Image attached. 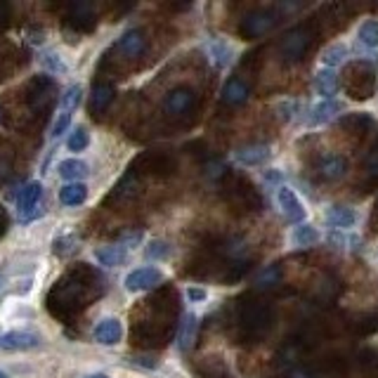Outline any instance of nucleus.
Listing matches in <instances>:
<instances>
[{"mask_svg":"<svg viewBox=\"0 0 378 378\" xmlns=\"http://www.w3.org/2000/svg\"><path fill=\"white\" fill-rule=\"evenodd\" d=\"M345 52H347L345 45H331V47H329V50L322 55V59H324V64H326V67L331 69V67H336V64H340V59L345 57Z\"/></svg>","mask_w":378,"mask_h":378,"instance_id":"obj_33","label":"nucleus"},{"mask_svg":"<svg viewBox=\"0 0 378 378\" xmlns=\"http://www.w3.org/2000/svg\"><path fill=\"white\" fill-rule=\"evenodd\" d=\"M113 95H116L113 93V86H107V83H97V86L93 88V93H90V109H93L95 116H100V113L109 109Z\"/></svg>","mask_w":378,"mask_h":378,"instance_id":"obj_17","label":"nucleus"},{"mask_svg":"<svg viewBox=\"0 0 378 378\" xmlns=\"http://www.w3.org/2000/svg\"><path fill=\"white\" fill-rule=\"evenodd\" d=\"M340 111V104L333 100H324L320 104L315 107V109L310 111V125H322V123H329L336 113Z\"/></svg>","mask_w":378,"mask_h":378,"instance_id":"obj_21","label":"nucleus"},{"mask_svg":"<svg viewBox=\"0 0 378 378\" xmlns=\"http://www.w3.org/2000/svg\"><path fill=\"white\" fill-rule=\"evenodd\" d=\"M277 24H279V15L274 10H253L249 12V15H244L242 24H239V33H242L244 38L253 40L269 33Z\"/></svg>","mask_w":378,"mask_h":378,"instance_id":"obj_4","label":"nucleus"},{"mask_svg":"<svg viewBox=\"0 0 378 378\" xmlns=\"http://www.w3.org/2000/svg\"><path fill=\"white\" fill-rule=\"evenodd\" d=\"M376 83L378 69L374 62H367V59H355V62L345 64L343 71H340V86H343L350 100H369L376 93Z\"/></svg>","mask_w":378,"mask_h":378,"instance_id":"obj_2","label":"nucleus"},{"mask_svg":"<svg viewBox=\"0 0 378 378\" xmlns=\"http://www.w3.org/2000/svg\"><path fill=\"white\" fill-rule=\"evenodd\" d=\"M359 43L369 50H376L378 47V19H367L359 26Z\"/></svg>","mask_w":378,"mask_h":378,"instance_id":"obj_26","label":"nucleus"},{"mask_svg":"<svg viewBox=\"0 0 378 378\" xmlns=\"http://www.w3.org/2000/svg\"><path fill=\"white\" fill-rule=\"evenodd\" d=\"M147 253L152 255V258H164V255H168V249H166V244H161V242H154V244L147 249Z\"/></svg>","mask_w":378,"mask_h":378,"instance_id":"obj_37","label":"nucleus"},{"mask_svg":"<svg viewBox=\"0 0 378 378\" xmlns=\"http://www.w3.org/2000/svg\"><path fill=\"white\" fill-rule=\"evenodd\" d=\"M86 199H88V187L81 182H69L59 189V201H62L64 206H81Z\"/></svg>","mask_w":378,"mask_h":378,"instance_id":"obj_20","label":"nucleus"},{"mask_svg":"<svg viewBox=\"0 0 378 378\" xmlns=\"http://www.w3.org/2000/svg\"><path fill=\"white\" fill-rule=\"evenodd\" d=\"M67 147L71 149V152H83V149L88 147V133L83 128H76L74 133L69 135V142Z\"/></svg>","mask_w":378,"mask_h":378,"instance_id":"obj_34","label":"nucleus"},{"mask_svg":"<svg viewBox=\"0 0 378 378\" xmlns=\"http://www.w3.org/2000/svg\"><path fill=\"white\" fill-rule=\"evenodd\" d=\"M277 199H279L281 211H284V215L291 220V223H303V220H305V208H303V203L298 201V196L293 194V189L279 187Z\"/></svg>","mask_w":378,"mask_h":378,"instance_id":"obj_12","label":"nucleus"},{"mask_svg":"<svg viewBox=\"0 0 378 378\" xmlns=\"http://www.w3.org/2000/svg\"><path fill=\"white\" fill-rule=\"evenodd\" d=\"M187 296L191 298V301H203V298H206V291H203V289H189Z\"/></svg>","mask_w":378,"mask_h":378,"instance_id":"obj_40","label":"nucleus"},{"mask_svg":"<svg viewBox=\"0 0 378 378\" xmlns=\"http://www.w3.org/2000/svg\"><path fill=\"white\" fill-rule=\"evenodd\" d=\"M88 378H109V376H102V374H95V376H88Z\"/></svg>","mask_w":378,"mask_h":378,"instance_id":"obj_42","label":"nucleus"},{"mask_svg":"<svg viewBox=\"0 0 378 378\" xmlns=\"http://www.w3.org/2000/svg\"><path fill=\"white\" fill-rule=\"evenodd\" d=\"M199 371H201V376H203V378H232V376H230V371L225 369V364H223V362H218L215 357L208 359V362L203 364V367H201Z\"/></svg>","mask_w":378,"mask_h":378,"instance_id":"obj_29","label":"nucleus"},{"mask_svg":"<svg viewBox=\"0 0 378 378\" xmlns=\"http://www.w3.org/2000/svg\"><path fill=\"white\" fill-rule=\"evenodd\" d=\"M194 102L196 97L189 88H175L166 95L164 109L171 113V116H182V113H187L191 107H194Z\"/></svg>","mask_w":378,"mask_h":378,"instance_id":"obj_10","label":"nucleus"},{"mask_svg":"<svg viewBox=\"0 0 378 378\" xmlns=\"http://www.w3.org/2000/svg\"><path fill=\"white\" fill-rule=\"evenodd\" d=\"M376 208H378V201H376Z\"/></svg>","mask_w":378,"mask_h":378,"instance_id":"obj_44","label":"nucleus"},{"mask_svg":"<svg viewBox=\"0 0 378 378\" xmlns=\"http://www.w3.org/2000/svg\"><path fill=\"white\" fill-rule=\"evenodd\" d=\"M78 102H81V88L74 86V88H69L67 90V95H64V100H62V107H64V111L71 113L78 107Z\"/></svg>","mask_w":378,"mask_h":378,"instance_id":"obj_35","label":"nucleus"},{"mask_svg":"<svg viewBox=\"0 0 378 378\" xmlns=\"http://www.w3.org/2000/svg\"><path fill=\"white\" fill-rule=\"evenodd\" d=\"M317 232H315V227H310V225H301V227H296L293 230V244L296 246H312V244H317Z\"/></svg>","mask_w":378,"mask_h":378,"instance_id":"obj_30","label":"nucleus"},{"mask_svg":"<svg viewBox=\"0 0 378 378\" xmlns=\"http://www.w3.org/2000/svg\"><path fill=\"white\" fill-rule=\"evenodd\" d=\"M326 220L333 230H347V227H352L357 223V215L347 206H331L326 213Z\"/></svg>","mask_w":378,"mask_h":378,"instance_id":"obj_18","label":"nucleus"},{"mask_svg":"<svg viewBox=\"0 0 378 378\" xmlns=\"http://www.w3.org/2000/svg\"><path fill=\"white\" fill-rule=\"evenodd\" d=\"M274 322V312L267 303L255 301V298H244L237 308V324L239 331H242V338L246 340H260L269 329H272Z\"/></svg>","mask_w":378,"mask_h":378,"instance_id":"obj_1","label":"nucleus"},{"mask_svg":"<svg viewBox=\"0 0 378 378\" xmlns=\"http://www.w3.org/2000/svg\"><path fill=\"white\" fill-rule=\"evenodd\" d=\"M5 227V215H3V211H0V230Z\"/></svg>","mask_w":378,"mask_h":378,"instance_id":"obj_41","label":"nucleus"},{"mask_svg":"<svg viewBox=\"0 0 378 378\" xmlns=\"http://www.w3.org/2000/svg\"><path fill=\"white\" fill-rule=\"evenodd\" d=\"M29 90V104L33 107V109H47V107H52V100H55V83L50 81L47 76H36L31 78V83L26 86Z\"/></svg>","mask_w":378,"mask_h":378,"instance_id":"obj_8","label":"nucleus"},{"mask_svg":"<svg viewBox=\"0 0 378 378\" xmlns=\"http://www.w3.org/2000/svg\"><path fill=\"white\" fill-rule=\"evenodd\" d=\"M227 196H230L234 206L244 208V211H260L262 208V196L258 194V189L246 178L232 175L230 184H227Z\"/></svg>","mask_w":378,"mask_h":378,"instance_id":"obj_5","label":"nucleus"},{"mask_svg":"<svg viewBox=\"0 0 378 378\" xmlns=\"http://www.w3.org/2000/svg\"><path fill=\"white\" fill-rule=\"evenodd\" d=\"M347 171H350V164L340 154H326L315 164V175L322 182H338L347 175Z\"/></svg>","mask_w":378,"mask_h":378,"instance_id":"obj_6","label":"nucleus"},{"mask_svg":"<svg viewBox=\"0 0 378 378\" xmlns=\"http://www.w3.org/2000/svg\"><path fill=\"white\" fill-rule=\"evenodd\" d=\"M352 331L359 336H374L378 333V312H367V315H359L352 322Z\"/></svg>","mask_w":378,"mask_h":378,"instance_id":"obj_25","label":"nucleus"},{"mask_svg":"<svg viewBox=\"0 0 378 378\" xmlns=\"http://www.w3.org/2000/svg\"><path fill=\"white\" fill-rule=\"evenodd\" d=\"M194 338H196V317L184 315L182 322H180V350L187 352L194 345Z\"/></svg>","mask_w":378,"mask_h":378,"instance_id":"obj_23","label":"nucleus"},{"mask_svg":"<svg viewBox=\"0 0 378 378\" xmlns=\"http://www.w3.org/2000/svg\"><path fill=\"white\" fill-rule=\"evenodd\" d=\"M0 378H8V374H3V371H0Z\"/></svg>","mask_w":378,"mask_h":378,"instance_id":"obj_43","label":"nucleus"},{"mask_svg":"<svg viewBox=\"0 0 378 378\" xmlns=\"http://www.w3.org/2000/svg\"><path fill=\"white\" fill-rule=\"evenodd\" d=\"M118 50H121L123 57H140V55H145V50H147V36H145V31H140V29H130L128 33H123L121 40H118Z\"/></svg>","mask_w":378,"mask_h":378,"instance_id":"obj_11","label":"nucleus"},{"mask_svg":"<svg viewBox=\"0 0 378 378\" xmlns=\"http://www.w3.org/2000/svg\"><path fill=\"white\" fill-rule=\"evenodd\" d=\"M371 125H374V121H371V116H367V113H347V116H343L338 121V128H343L345 133L357 135V137L367 135Z\"/></svg>","mask_w":378,"mask_h":378,"instance_id":"obj_15","label":"nucleus"},{"mask_svg":"<svg viewBox=\"0 0 378 378\" xmlns=\"http://www.w3.org/2000/svg\"><path fill=\"white\" fill-rule=\"evenodd\" d=\"M269 159V149L265 145H249L237 152V161L244 166H260Z\"/></svg>","mask_w":378,"mask_h":378,"instance_id":"obj_19","label":"nucleus"},{"mask_svg":"<svg viewBox=\"0 0 378 378\" xmlns=\"http://www.w3.org/2000/svg\"><path fill=\"white\" fill-rule=\"evenodd\" d=\"M279 277H281L279 267L272 265V267H267L265 272L260 274V277H258V286H260V289H269V286H277V284H279Z\"/></svg>","mask_w":378,"mask_h":378,"instance_id":"obj_32","label":"nucleus"},{"mask_svg":"<svg viewBox=\"0 0 378 378\" xmlns=\"http://www.w3.org/2000/svg\"><path fill=\"white\" fill-rule=\"evenodd\" d=\"M121 336H123V326L118 320H104L95 329V340L102 345H116L121 340Z\"/></svg>","mask_w":378,"mask_h":378,"instance_id":"obj_16","label":"nucleus"},{"mask_svg":"<svg viewBox=\"0 0 378 378\" xmlns=\"http://www.w3.org/2000/svg\"><path fill=\"white\" fill-rule=\"evenodd\" d=\"M161 281H164V274H161L156 267H140L128 274L125 289L128 291H152L161 284Z\"/></svg>","mask_w":378,"mask_h":378,"instance_id":"obj_9","label":"nucleus"},{"mask_svg":"<svg viewBox=\"0 0 378 378\" xmlns=\"http://www.w3.org/2000/svg\"><path fill=\"white\" fill-rule=\"evenodd\" d=\"M249 95H251L249 83H244L242 78H230V81L225 83L223 95H220V97H223L225 104L239 107V104H244V102L249 100Z\"/></svg>","mask_w":378,"mask_h":378,"instance_id":"obj_14","label":"nucleus"},{"mask_svg":"<svg viewBox=\"0 0 378 378\" xmlns=\"http://www.w3.org/2000/svg\"><path fill=\"white\" fill-rule=\"evenodd\" d=\"M69 121H71V113L62 111V116H59V118H57V123L52 125V135H55V137H59V135H62L64 130L69 128Z\"/></svg>","mask_w":378,"mask_h":378,"instance_id":"obj_36","label":"nucleus"},{"mask_svg":"<svg viewBox=\"0 0 378 378\" xmlns=\"http://www.w3.org/2000/svg\"><path fill=\"white\" fill-rule=\"evenodd\" d=\"M10 17H12V10L8 3H0V29H5L10 24Z\"/></svg>","mask_w":378,"mask_h":378,"instance_id":"obj_38","label":"nucleus"},{"mask_svg":"<svg viewBox=\"0 0 378 378\" xmlns=\"http://www.w3.org/2000/svg\"><path fill=\"white\" fill-rule=\"evenodd\" d=\"M289 378H317L308 367H296V369H291L289 371Z\"/></svg>","mask_w":378,"mask_h":378,"instance_id":"obj_39","label":"nucleus"},{"mask_svg":"<svg viewBox=\"0 0 378 378\" xmlns=\"http://www.w3.org/2000/svg\"><path fill=\"white\" fill-rule=\"evenodd\" d=\"M357 362H359V367H362L364 371H369V374H378V350H374V347H364V350H359Z\"/></svg>","mask_w":378,"mask_h":378,"instance_id":"obj_28","label":"nucleus"},{"mask_svg":"<svg viewBox=\"0 0 378 378\" xmlns=\"http://www.w3.org/2000/svg\"><path fill=\"white\" fill-rule=\"evenodd\" d=\"M59 175H62L64 180H81V178H86L88 175V166L83 164V161H76V159H71V161H64L62 166H59Z\"/></svg>","mask_w":378,"mask_h":378,"instance_id":"obj_27","label":"nucleus"},{"mask_svg":"<svg viewBox=\"0 0 378 378\" xmlns=\"http://www.w3.org/2000/svg\"><path fill=\"white\" fill-rule=\"evenodd\" d=\"M315 88H317V93L324 95V97H333L336 90H338V76H336V71L322 69L320 74L315 76Z\"/></svg>","mask_w":378,"mask_h":378,"instance_id":"obj_22","label":"nucleus"},{"mask_svg":"<svg viewBox=\"0 0 378 378\" xmlns=\"http://www.w3.org/2000/svg\"><path fill=\"white\" fill-rule=\"evenodd\" d=\"M95 255H97L100 265L116 267L125 260V249H123V246H107V249H100Z\"/></svg>","mask_w":378,"mask_h":378,"instance_id":"obj_24","label":"nucleus"},{"mask_svg":"<svg viewBox=\"0 0 378 378\" xmlns=\"http://www.w3.org/2000/svg\"><path fill=\"white\" fill-rule=\"evenodd\" d=\"M38 345V336L29 331H10L0 336V350H31Z\"/></svg>","mask_w":378,"mask_h":378,"instance_id":"obj_13","label":"nucleus"},{"mask_svg":"<svg viewBox=\"0 0 378 378\" xmlns=\"http://www.w3.org/2000/svg\"><path fill=\"white\" fill-rule=\"evenodd\" d=\"M40 196H43V187H40V182H31L24 189H19V194H17V215H19L22 223H29V220H33L36 215L40 213L38 211Z\"/></svg>","mask_w":378,"mask_h":378,"instance_id":"obj_7","label":"nucleus"},{"mask_svg":"<svg viewBox=\"0 0 378 378\" xmlns=\"http://www.w3.org/2000/svg\"><path fill=\"white\" fill-rule=\"evenodd\" d=\"M320 36H322V26L317 17H310L308 22L293 26L291 31L284 33V38H281L279 43L281 59H284V62H301L312 47L317 45Z\"/></svg>","mask_w":378,"mask_h":378,"instance_id":"obj_3","label":"nucleus"},{"mask_svg":"<svg viewBox=\"0 0 378 378\" xmlns=\"http://www.w3.org/2000/svg\"><path fill=\"white\" fill-rule=\"evenodd\" d=\"M364 168H367L369 173V184H378V140L376 145L371 147V152L367 154V159H364Z\"/></svg>","mask_w":378,"mask_h":378,"instance_id":"obj_31","label":"nucleus"}]
</instances>
